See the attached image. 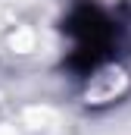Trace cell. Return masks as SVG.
Wrapping results in <instances>:
<instances>
[{"instance_id": "cell-1", "label": "cell", "mask_w": 131, "mask_h": 135, "mask_svg": "<svg viewBox=\"0 0 131 135\" xmlns=\"http://www.w3.org/2000/svg\"><path fill=\"white\" fill-rule=\"evenodd\" d=\"M66 35L72 38V54H69L66 66L78 75H88L116 54L122 28L103 6L81 0L66 16Z\"/></svg>"}]
</instances>
